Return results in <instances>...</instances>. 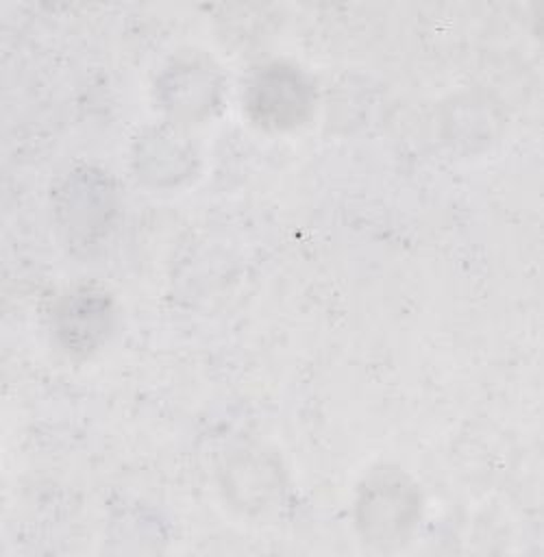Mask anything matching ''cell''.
I'll return each mask as SVG.
<instances>
[{
  "label": "cell",
  "mask_w": 544,
  "mask_h": 557,
  "mask_svg": "<svg viewBox=\"0 0 544 557\" xmlns=\"http://www.w3.org/2000/svg\"><path fill=\"white\" fill-rule=\"evenodd\" d=\"M189 141L172 126L148 128L135 144L137 176L152 185H174L194 168Z\"/></svg>",
  "instance_id": "6"
},
{
  "label": "cell",
  "mask_w": 544,
  "mask_h": 557,
  "mask_svg": "<svg viewBox=\"0 0 544 557\" xmlns=\"http://www.w3.org/2000/svg\"><path fill=\"white\" fill-rule=\"evenodd\" d=\"M246 113L270 131H287L302 124L313 109V87L307 76L283 61L259 67L246 85Z\"/></svg>",
  "instance_id": "3"
},
{
  "label": "cell",
  "mask_w": 544,
  "mask_h": 557,
  "mask_svg": "<svg viewBox=\"0 0 544 557\" xmlns=\"http://www.w3.org/2000/svg\"><path fill=\"white\" fill-rule=\"evenodd\" d=\"M118 211V194L107 172L96 168L72 170L54 194V218L65 244L91 250L107 237Z\"/></svg>",
  "instance_id": "2"
},
{
  "label": "cell",
  "mask_w": 544,
  "mask_h": 557,
  "mask_svg": "<svg viewBox=\"0 0 544 557\" xmlns=\"http://www.w3.org/2000/svg\"><path fill=\"white\" fill-rule=\"evenodd\" d=\"M220 89L215 70L200 61H178L157 85L163 109L181 122L207 117L220 102Z\"/></svg>",
  "instance_id": "5"
},
{
  "label": "cell",
  "mask_w": 544,
  "mask_h": 557,
  "mask_svg": "<svg viewBox=\"0 0 544 557\" xmlns=\"http://www.w3.org/2000/svg\"><path fill=\"white\" fill-rule=\"evenodd\" d=\"M113 305L104 292L83 287L67 294L54 315L61 346L76 357L94 352L111 333Z\"/></svg>",
  "instance_id": "4"
},
{
  "label": "cell",
  "mask_w": 544,
  "mask_h": 557,
  "mask_svg": "<svg viewBox=\"0 0 544 557\" xmlns=\"http://www.w3.org/2000/svg\"><path fill=\"white\" fill-rule=\"evenodd\" d=\"M420 518V492L394 468L374 470L359 487L355 520L363 540L379 548L407 542Z\"/></svg>",
  "instance_id": "1"
}]
</instances>
